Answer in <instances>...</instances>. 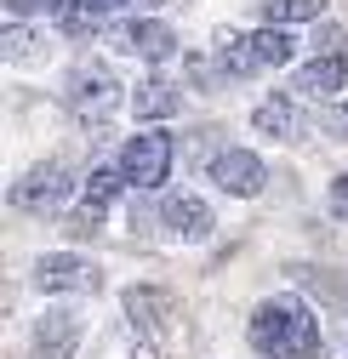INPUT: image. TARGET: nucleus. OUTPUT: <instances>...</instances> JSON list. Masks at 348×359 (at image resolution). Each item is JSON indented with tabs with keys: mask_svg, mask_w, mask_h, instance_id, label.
Masks as SVG:
<instances>
[{
	"mask_svg": "<svg viewBox=\"0 0 348 359\" xmlns=\"http://www.w3.org/2000/svg\"><path fill=\"white\" fill-rule=\"evenodd\" d=\"M206 177L229 200H251V194L269 189V165H263V154H251V149H217L206 160Z\"/></svg>",
	"mask_w": 348,
	"mask_h": 359,
	"instance_id": "7",
	"label": "nucleus"
},
{
	"mask_svg": "<svg viewBox=\"0 0 348 359\" xmlns=\"http://www.w3.org/2000/svg\"><path fill=\"white\" fill-rule=\"evenodd\" d=\"M326 205H331V217H337V222H348V171H342V177H331Z\"/></svg>",
	"mask_w": 348,
	"mask_h": 359,
	"instance_id": "20",
	"label": "nucleus"
},
{
	"mask_svg": "<svg viewBox=\"0 0 348 359\" xmlns=\"http://www.w3.org/2000/svg\"><path fill=\"white\" fill-rule=\"evenodd\" d=\"M126 6H138V0H69V6H63V18H58V34L86 40V34H98L114 12H126Z\"/></svg>",
	"mask_w": 348,
	"mask_h": 359,
	"instance_id": "13",
	"label": "nucleus"
},
{
	"mask_svg": "<svg viewBox=\"0 0 348 359\" xmlns=\"http://www.w3.org/2000/svg\"><path fill=\"white\" fill-rule=\"evenodd\" d=\"M342 86H348V52H314L309 63H302L297 69V92L302 97H337L342 92Z\"/></svg>",
	"mask_w": 348,
	"mask_h": 359,
	"instance_id": "11",
	"label": "nucleus"
},
{
	"mask_svg": "<svg viewBox=\"0 0 348 359\" xmlns=\"http://www.w3.org/2000/svg\"><path fill=\"white\" fill-rule=\"evenodd\" d=\"M126 189H132V183H126L120 160H109V165H92V171H86V183H80L86 205H98V211H114V200H120Z\"/></svg>",
	"mask_w": 348,
	"mask_h": 359,
	"instance_id": "16",
	"label": "nucleus"
},
{
	"mask_svg": "<svg viewBox=\"0 0 348 359\" xmlns=\"http://www.w3.org/2000/svg\"><path fill=\"white\" fill-rule=\"evenodd\" d=\"M114 160H120V171H126V183H132V189H160L166 177H171V165H178V143H171V131L143 126V131L126 137V149Z\"/></svg>",
	"mask_w": 348,
	"mask_h": 359,
	"instance_id": "3",
	"label": "nucleus"
},
{
	"mask_svg": "<svg viewBox=\"0 0 348 359\" xmlns=\"http://www.w3.org/2000/svg\"><path fill=\"white\" fill-rule=\"evenodd\" d=\"M331 131H337V137H342V143H348V97H342V103H337V114H331Z\"/></svg>",
	"mask_w": 348,
	"mask_h": 359,
	"instance_id": "23",
	"label": "nucleus"
},
{
	"mask_svg": "<svg viewBox=\"0 0 348 359\" xmlns=\"http://www.w3.org/2000/svg\"><path fill=\"white\" fill-rule=\"evenodd\" d=\"M217 69H223L229 80L263 74V69H257V52H251V34H223V40H217Z\"/></svg>",
	"mask_w": 348,
	"mask_h": 359,
	"instance_id": "17",
	"label": "nucleus"
},
{
	"mask_svg": "<svg viewBox=\"0 0 348 359\" xmlns=\"http://www.w3.org/2000/svg\"><path fill=\"white\" fill-rule=\"evenodd\" d=\"M63 103L80 126H103L114 109H120V80L109 63H74L63 74Z\"/></svg>",
	"mask_w": 348,
	"mask_h": 359,
	"instance_id": "2",
	"label": "nucleus"
},
{
	"mask_svg": "<svg viewBox=\"0 0 348 359\" xmlns=\"http://www.w3.org/2000/svg\"><path fill=\"white\" fill-rule=\"evenodd\" d=\"M120 46L143 63H166L178 52V29L160 23V18H132V23H120Z\"/></svg>",
	"mask_w": 348,
	"mask_h": 359,
	"instance_id": "10",
	"label": "nucleus"
},
{
	"mask_svg": "<svg viewBox=\"0 0 348 359\" xmlns=\"http://www.w3.org/2000/svg\"><path fill=\"white\" fill-rule=\"evenodd\" d=\"M251 52H257V69H280L297 57V34L291 23H269V29H251Z\"/></svg>",
	"mask_w": 348,
	"mask_h": 359,
	"instance_id": "15",
	"label": "nucleus"
},
{
	"mask_svg": "<svg viewBox=\"0 0 348 359\" xmlns=\"http://www.w3.org/2000/svg\"><path fill=\"white\" fill-rule=\"evenodd\" d=\"M160 229L171 240H183V245H200V240L217 234V211L200 194H166L160 200Z\"/></svg>",
	"mask_w": 348,
	"mask_h": 359,
	"instance_id": "8",
	"label": "nucleus"
},
{
	"mask_svg": "<svg viewBox=\"0 0 348 359\" xmlns=\"http://www.w3.org/2000/svg\"><path fill=\"white\" fill-rule=\"evenodd\" d=\"M183 69H189V86H194V92H211V69H206V57H200V52H189V57H183Z\"/></svg>",
	"mask_w": 348,
	"mask_h": 359,
	"instance_id": "21",
	"label": "nucleus"
},
{
	"mask_svg": "<svg viewBox=\"0 0 348 359\" xmlns=\"http://www.w3.org/2000/svg\"><path fill=\"white\" fill-rule=\"evenodd\" d=\"M246 342L263 359H326V337L320 320L302 297H269L251 308L246 320Z\"/></svg>",
	"mask_w": 348,
	"mask_h": 359,
	"instance_id": "1",
	"label": "nucleus"
},
{
	"mask_svg": "<svg viewBox=\"0 0 348 359\" xmlns=\"http://www.w3.org/2000/svg\"><path fill=\"white\" fill-rule=\"evenodd\" d=\"M132 114L138 120H178L183 114V86L166 80V74H143L138 92H132Z\"/></svg>",
	"mask_w": 348,
	"mask_h": 359,
	"instance_id": "12",
	"label": "nucleus"
},
{
	"mask_svg": "<svg viewBox=\"0 0 348 359\" xmlns=\"http://www.w3.org/2000/svg\"><path fill=\"white\" fill-rule=\"evenodd\" d=\"M29 342H34V359H74L80 353V320H74L69 308H46L34 320V337Z\"/></svg>",
	"mask_w": 348,
	"mask_h": 359,
	"instance_id": "9",
	"label": "nucleus"
},
{
	"mask_svg": "<svg viewBox=\"0 0 348 359\" xmlns=\"http://www.w3.org/2000/svg\"><path fill=\"white\" fill-rule=\"evenodd\" d=\"M326 0H263V18L269 23H320Z\"/></svg>",
	"mask_w": 348,
	"mask_h": 359,
	"instance_id": "18",
	"label": "nucleus"
},
{
	"mask_svg": "<svg viewBox=\"0 0 348 359\" xmlns=\"http://www.w3.org/2000/svg\"><path fill=\"white\" fill-rule=\"evenodd\" d=\"M69 194H74V171L69 165H58V160H40V165H29L18 183H12V211H29V217H40V211H63L69 205Z\"/></svg>",
	"mask_w": 348,
	"mask_h": 359,
	"instance_id": "4",
	"label": "nucleus"
},
{
	"mask_svg": "<svg viewBox=\"0 0 348 359\" xmlns=\"http://www.w3.org/2000/svg\"><path fill=\"white\" fill-rule=\"evenodd\" d=\"M34 291H46V297H98L103 291V268L92 257H74V251H52V257H40L34 262Z\"/></svg>",
	"mask_w": 348,
	"mask_h": 359,
	"instance_id": "5",
	"label": "nucleus"
},
{
	"mask_svg": "<svg viewBox=\"0 0 348 359\" xmlns=\"http://www.w3.org/2000/svg\"><path fill=\"white\" fill-rule=\"evenodd\" d=\"M251 126H257V137H269V143H297V103L286 97V92H274V97H263L251 109Z\"/></svg>",
	"mask_w": 348,
	"mask_h": 359,
	"instance_id": "14",
	"label": "nucleus"
},
{
	"mask_svg": "<svg viewBox=\"0 0 348 359\" xmlns=\"http://www.w3.org/2000/svg\"><path fill=\"white\" fill-rule=\"evenodd\" d=\"M314 52H342V23H320L314 29Z\"/></svg>",
	"mask_w": 348,
	"mask_h": 359,
	"instance_id": "22",
	"label": "nucleus"
},
{
	"mask_svg": "<svg viewBox=\"0 0 348 359\" xmlns=\"http://www.w3.org/2000/svg\"><path fill=\"white\" fill-rule=\"evenodd\" d=\"M126 325L138 331L143 348H160L171 337V325H178V302H171L166 285H132L126 291Z\"/></svg>",
	"mask_w": 348,
	"mask_h": 359,
	"instance_id": "6",
	"label": "nucleus"
},
{
	"mask_svg": "<svg viewBox=\"0 0 348 359\" xmlns=\"http://www.w3.org/2000/svg\"><path fill=\"white\" fill-rule=\"evenodd\" d=\"M6 6V18H63L69 0H0Z\"/></svg>",
	"mask_w": 348,
	"mask_h": 359,
	"instance_id": "19",
	"label": "nucleus"
}]
</instances>
